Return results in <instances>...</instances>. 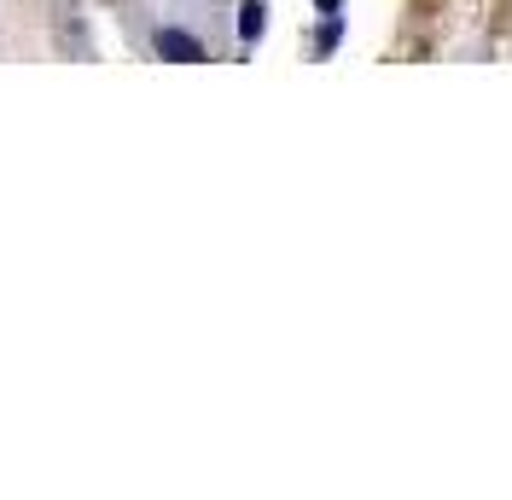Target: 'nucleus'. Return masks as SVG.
<instances>
[{
	"instance_id": "f257e3e1",
	"label": "nucleus",
	"mask_w": 512,
	"mask_h": 500,
	"mask_svg": "<svg viewBox=\"0 0 512 500\" xmlns=\"http://www.w3.org/2000/svg\"><path fill=\"white\" fill-rule=\"evenodd\" d=\"M152 53L169 59V64H204L210 59L204 35H192L187 24H158V30H152Z\"/></svg>"
},
{
	"instance_id": "f03ea898",
	"label": "nucleus",
	"mask_w": 512,
	"mask_h": 500,
	"mask_svg": "<svg viewBox=\"0 0 512 500\" xmlns=\"http://www.w3.org/2000/svg\"><path fill=\"white\" fill-rule=\"evenodd\" d=\"M262 30H268V6H262V0H245V6H239V47H256Z\"/></svg>"
},
{
	"instance_id": "7ed1b4c3",
	"label": "nucleus",
	"mask_w": 512,
	"mask_h": 500,
	"mask_svg": "<svg viewBox=\"0 0 512 500\" xmlns=\"http://www.w3.org/2000/svg\"><path fill=\"white\" fill-rule=\"evenodd\" d=\"M320 12H326V18H338V6H344V0H315Z\"/></svg>"
}]
</instances>
